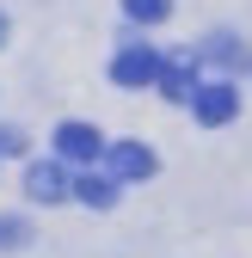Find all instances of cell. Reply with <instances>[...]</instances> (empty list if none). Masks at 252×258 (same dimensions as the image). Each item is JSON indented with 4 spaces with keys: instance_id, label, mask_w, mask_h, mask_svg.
<instances>
[{
    "instance_id": "1",
    "label": "cell",
    "mask_w": 252,
    "mask_h": 258,
    "mask_svg": "<svg viewBox=\"0 0 252 258\" xmlns=\"http://www.w3.org/2000/svg\"><path fill=\"white\" fill-rule=\"evenodd\" d=\"M191 111H197V123H209V129L234 123V117H240V92H234V80H209V86H197V92H191Z\"/></svg>"
},
{
    "instance_id": "2",
    "label": "cell",
    "mask_w": 252,
    "mask_h": 258,
    "mask_svg": "<svg viewBox=\"0 0 252 258\" xmlns=\"http://www.w3.org/2000/svg\"><path fill=\"white\" fill-rule=\"evenodd\" d=\"M111 80L117 86H154L160 80V55H154L148 43H123L117 61H111Z\"/></svg>"
},
{
    "instance_id": "3",
    "label": "cell",
    "mask_w": 252,
    "mask_h": 258,
    "mask_svg": "<svg viewBox=\"0 0 252 258\" xmlns=\"http://www.w3.org/2000/svg\"><path fill=\"white\" fill-rule=\"evenodd\" d=\"M105 154V136L92 123H61L55 129V160H74V166H86V160Z\"/></svg>"
},
{
    "instance_id": "4",
    "label": "cell",
    "mask_w": 252,
    "mask_h": 258,
    "mask_svg": "<svg viewBox=\"0 0 252 258\" xmlns=\"http://www.w3.org/2000/svg\"><path fill=\"white\" fill-rule=\"evenodd\" d=\"M25 190H31L37 203H61V197H74V178H68L61 160H37V166L25 172Z\"/></svg>"
},
{
    "instance_id": "5",
    "label": "cell",
    "mask_w": 252,
    "mask_h": 258,
    "mask_svg": "<svg viewBox=\"0 0 252 258\" xmlns=\"http://www.w3.org/2000/svg\"><path fill=\"white\" fill-rule=\"evenodd\" d=\"M154 86H160V99H191V92H197V61L191 55H172V61H160V80H154Z\"/></svg>"
},
{
    "instance_id": "6",
    "label": "cell",
    "mask_w": 252,
    "mask_h": 258,
    "mask_svg": "<svg viewBox=\"0 0 252 258\" xmlns=\"http://www.w3.org/2000/svg\"><path fill=\"white\" fill-rule=\"evenodd\" d=\"M111 178H154V154L142 142H111Z\"/></svg>"
},
{
    "instance_id": "7",
    "label": "cell",
    "mask_w": 252,
    "mask_h": 258,
    "mask_svg": "<svg viewBox=\"0 0 252 258\" xmlns=\"http://www.w3.org/2000/svg\"><path fill=\"white\" fill-rule=\"evenodd\" d=\"M74 197H80L86 209H111V203H117V178H99V172H86V178H74Z\"/></svg>"
},
{
    "instance_id": "8",
    "label": "cell",
    "mask_w": 252,
    "mask_h": 258,
    "mask_svg": "<svg viewBox=\"0 0 252 258\" xmlns=\"http://www.w3.org/2000/svg\"><path fill=\"white\" fill-rule=\"evenodd\" d=\"M123 13H130L136 25H160L172 13V0H123Z\"/></svg>"
},
{
    "instance_id": "9",
    "label": "cell",
    "mask_w": 252,
    "mask_h": 258,
    "mask_svg": "<svg viewBox=\"0 0 252 258\" xmlns=\"http://www.w3.org/2000/svg\"><path fill=\"white\" fill-rule=\"evenodd\" d=\"M209 55H215V61H228V68H240V61H246V49H240L234 37H209Z\"/></svg>"
},
{
    "instance_id": "10",
    "label": "cell",
    "mask_w": 252,
    "mask_h": 258,
    "mask_svg": "<svg viewBox=\"0 0 252 258\" xmlns=\"http://www.w3.org/2000/svg\"><path fill=\"white\" fill-rule=\"evenodd\" d=\"M25 148V136H19V129H0V154H19Z\"/></svg>"
},
{
    "instance_id": "11",
    "label": "cell",
    "mask_w": 252,
    "mask_h": 258,
    "mask_svg": "<svg viewBox=\"0 0 252 258\" xmlns=\"http://www.w3.org/2000/svg\"><path fill=\"white\" fill-rule=\"evenodd\" d=\"M0 43H7V19H0Z\"/></svg>"
}]
</instances>
